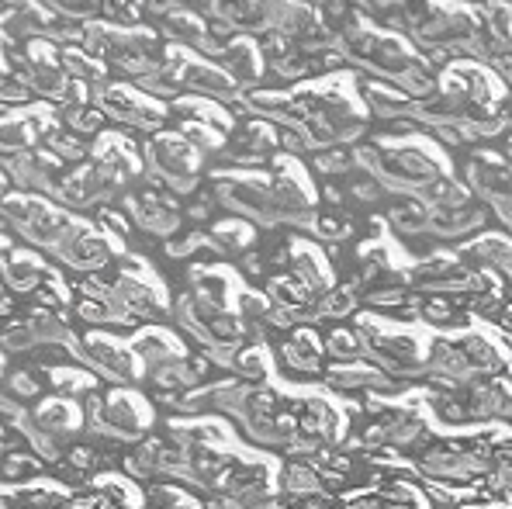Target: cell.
<instances>
[{
  "label": "cell",
  "mask_w": 512,
  "mask_h": 509,
  "mask_svg": "<svg viewBox=\"0 0 512 509\" xmlns=\"http://www.w3.org/2000/svg\"><path fill=\"white\" fill-rule=\"evenodd\" d=\"M73 354H77V361H84L90 371H97L101 378L115 381V385H128V381L139 378L135 357L128 354V350L118 347V343H111V340H97V336H94V340L80 343Z\"/></svg>",
  "instance_id": "cell-1"
},
{
  "label": "cell",
  "mask_w": 512,
  "mask_h": 509,
  "mask_svg": "<svg viewBox=\"0 0 512 509\" xmlns=\"http://www.w3.org/2000/svg\"><path fill=\"white\" fill-rule=\"evenodd\" d=\"M32 423L39 426L49 440H56V444H63V440H70L73 433L80 430V413L70 406L66 399H52L39 406L32 413Z\"/></svg>",
  "instance_id": "cell-2"
},
{
  "label": "cell",
  "mask_w": 512,
  "mask_h": 509,
  "mask_svg": "<svg viewBox=\"0 0 512 509\" xmlns=\"http://www.w3.org/2000/svg\"><path fill=\"white\" fill-rule=\"evenodd\" d=\"M468 419H506L509 416V388L506 381H488L471 392V399H464Z\"/></svg>",
  "instance_id": "cell-3"
},
{
  "label": "cell",
  "mask_w": 512,
  "mask_h": 509,
  "mask_svg": "<svg viewBox=\"0 0 512 509\" xmlns=\"http://www.w3.org/2000/svg\"><path fill=\"white\" fill-rule=\"evenodd\" d=\"M454 347L461 350V357L468 361V368L478 374V378H492V374H499L506 368V361L495 354L492 343H485L481 336H464V340H457Z\"/></svg>",
  "instance_id": "cell-4"
},
{
  "label": "cell",
  "mask_w": 512,
  "mask_h": 509,
  "mask_svg": "<svg viewBox=\"0 0 512 509\" xmlns=\"http://www.w3.org/2000/svg\"><path fill=\"white\" fill-rule=\"evenodd\" d=\"M135 357H139L146 371H160V368H167V364L180 361V357H184V350H180V343H173L170 336L149 333V336H142V340L135 343Z\"/></svg>",
  "instance_id": "cell-5"
},
{
  "label": "cell",
  "mask_w": 512,
  "mask_h": 509,
  "mask_svg": "<svg viewBox=\"0 0 512 509\" xmlns=\"http://www.w3.org/2000/svg\"><path fill=\"white\" fill-rule=\"evenodd\" d=\"M284 364H288L291 371L315 374L322 364V343L315 340L312 333H298L291 343H284Z\"/></svg>",
  "instance_id": "cell-6"
},
{
  "label": "cell",
  "mask_w": 512,
  "mask_h": 509,
  "mask_svg": "<svg viewBox=\"0 0 512 509\" xmlns=\"http://www.w3.org/2000/svg\"><path fill=\"white\" fill-rule=\"evenodd\" d=\"M326 381L343 392H350V388H391L388 374L378 368H333Z\"/></svg>",
  "instance_id": "cell-7"
},
{
  "label": "cell",
  "mask_w": 512,
  "mask_h": 509,
  "mask_svg": "<svg viewBox=\"0 0 512 509\" xmlns=\"http://www.w3.org/2000/svg\"><path fill=\"white\" fill-rule=\"evenodd\" d=\"M284 489H288L291 496H319L322 478L315 475L312 468H305V464H291V468L284 471Z\"/></svg>",
  "instance_id": "cell-8"
},
{
  "label": "cell",
  "mask_w": 512,
  "mask_h": 509,
  "mask_svg": "<svg viewBox=\"0 0 512 509\" xmlns=\"http://www.w3.org/2000/svg\"><path fill=\"white\" fill-rule=\"evenodd\" d=\"M232 368L239 371L243 385H256L260 378H267V357H263V350H239Z\"/></svg>",
  "instance_id": "cell-9"
},
{
  "label": "cell",
  "mask_w": 512,
  "mask_h": 509,
  "mask_svg": "<svg viewBox=\"0 0 512 509\" xmlns=\"http://www.w3.org/2000/svg\"><path fill=\"white\" fill-rule=\"evenodd\" d=\"M28 326H32V333H35V340H39V343H63V340H70V326L59 323V319L49 316V312H39V316H35Z\"/></svg>",
  "instance_id": "cell-10"
},
{
  "label": "cell",
  "mask_w": 512,
  "mask_h": 509,
  "mask_svg": "<svg viewBox=\"0 0 512 509\" xmlns=\"http://www.w3.org/2000/svg\"><path fill=\"white\" fill-rule=\"evenodd\" d=\"M0 347L7 350V354H28V350L39 347V340H35L32 326L21 323V326H11L4 329V336H0Z\"/></svg>",
  "instance_id": "cell-11"
},
{
  "label": "cell",
  "mask_w": 512,
  "mask_h": 509,
  "mask_svg": "<svg viewBox=\"0 0 512 509\" xmlns=\"http://www.w3.org/2000/svg\"><path fill=\"white\" fill-rule=\"evenodd\" d=\"M326 350L336 357V361H360V354H364L357 333H333V340L326 343Z\"/></svg>",
  "instance_id": "cell-12"
},
{
  "label": "cell",
  "mask_w": 512,
  "mask_h": 509,
  "mask_svg": "<svg viewBox=\"0 0 512 509\" xmlns=\"http://www.w3.org/2000/svg\"><path fill=\"white\" fill-rule=\"evenodd\" d=\"M7 385H11V392L18 395V399H35V395H39V381H35L32 374H25V371L11 374V378H7Z\"/></svg>",
  "instance_id": "cell-13"
},
{
  "label": "cell",
  "mask_w": 512,
  "mask_h": 509,
  "mask_svg": "<svg viewBox=\"0 0 512 509\" xmlns=\"http://www.w3.org/2000/svg\"><path fill=\"white\" fill-rule=\"evenodd\" d=\"M353 309V295L350 291H336L333 298H326L319 309V316H346V312Z\"/></svg>",
  "instance_id": "cell-14"
},
{
  "label": "cell",
  "mask_w": 512,
  "mask_h": 509,
  "mask_svg": "<svg viewBox=\"0 0 512 509\" xmlns=\"http://www.w3.org/2000/svg\"><path fill=\"white\" fill-rule=\"evenodd\" d=\"M32 468H35V461L11 454V458H7V464H4V475H7V478H14V475H25V471H32Z\"/></svg>",
  "instance_id": "cell-15"
},
{
  "label": "cell",
  "mask_w": 512,
  "mask_h": 509,
  "mask_svg": "<svg viewBox=\"0 0 512 509\" xmlns=\"http://www.w3.org/2000/svg\"><path fill=\"white\" fill-rule=\"evenodd\" d=\"M208 509H239L236 499H229V496H215L212 503H208Z\"/></svg>",
  "instance_id": "cell-16"
},
{
  "label": "cell",
  "mask_w": 512,
  "mask_h": 509,
  "mask_svg": "<svg viewBox=\"0 0 512 509\" xmlns=\"http://www.w3.org/2000/svg\"><path fill=\"white\" fill-rule=\"evenodd\" d=\"M7 312H11V302H7V298L0 295V316H7Z\"/></svg>",
  "instance_id": "cell-17"
},
{
  "label": "cell",
  "mask_w": 512,
  "mask_h": 509,
  "mask_svg": "<svg viewBox=\"0 0 512 509\" xmlns=\"http://www.w3.org/2000/svg\"><path fill=\"white\" fill-rule=\"evenodd\" d=\"M7 447V437H4V430H0V451H4Z\"/></svg>",
  "instance_id": "cell-18"
}]
</instances>
